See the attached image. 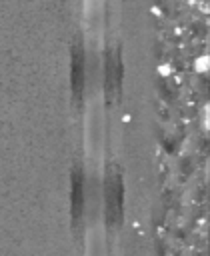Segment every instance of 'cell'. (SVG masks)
Instances as JSON below:
<instances>
[{
  "instance_id": "1",
  "label": "cell",
  "mask_w": 210,
  "mask_h": 256,
  "mask_svg": "<svg viewBox=\"0 0 210 256\" xmlns=\"http://www.w3.org/2000/svg\"><path fill=\"white\" fill-rule=\"evenodd\" d=\"M124 178L120 170H108L104 178V216L108 228H120L124 220Z\"/></svg>"
},
{
  "instance_id": "2",
  "label": "cell",
  "mask_w": 210,
  "mask_h": 256,
  "mask_svg": "<svg viewBox=\"0 0 210 256\" xmlns=\"http://www.w3.org/2000/svg\"><path fill=\"white\" fill-rule=\"evenodd\" d=\"M86 208V178L84 168L80 164H74L70 170V218L72 224L78 226L84 218Z\"/></svg>"
}]
</instances>
